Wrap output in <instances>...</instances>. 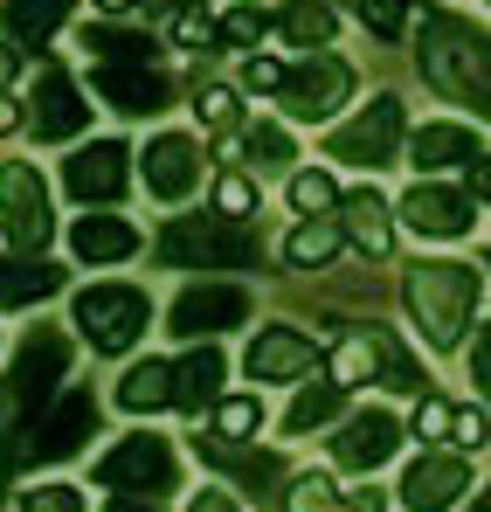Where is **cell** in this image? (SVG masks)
<instances>
[{"instance_id": "1", "label": "cell", "mask_w": 491, "mask_h": 512, "mask_svg": "<svg viewBox=\"0 0 491 512\" xmlns=\"http://www.w3.org/2000/svg\"><path fill=\"white\" fill-rule=\"evenodd\" d=\"M415 63H422V84L436 90V97L471 104L491 125V28H478L457 7H422V21H415Z\"/></svg>"}, {"instance_id": "2", "label": "cell", "mask_w": 491, "mask_h": 512, "mask_svg": "<svg viewBox=\"0 0 491 512\" xmlns=\"http://www.w3.org/2000/svg\"><path fill=\"white\" fill-rule=\"evenodd\" d=\"M63 374H70V340H63L56 326H35V333L21 340V353L7 360V374H0V443H7V457H14V443L35 429V409L56 402Z\"/></svg>"}, {"instance_id": "3", "label": "cell", "mask_w": 491, "mask_h": 512, "mask_svg": "<svg viewBox=\"0 0 491 512\" xmlns=\"http://www.w3.org/2000/svg\"><path fill=\"white\" fill-rule=\"evenodd\" d=\"M402 298H409L422 340L436 346V353H450V346H464V326H471V312H478V263L429 256V263H415V270H409Z\"/></svg>"}, {"instance_id": "4", "label": "cell", "mask_w": 491, "mask_h": 512, "mask_svg": "<svg viewBox=\"0 0 491 512\" xmlns=\"http://www.w3.org/2000/svg\"><path fill=\"white\" fill-rule=\"evenodd\" d=\"M160 263L173 270H256L263 263V243H256V229H243V215H187V222H173L160 236Z\"/></svg>"}, {"instance_id": "5", "label": "cell", "mask_w": 491, "mask_h": 512, "mask_svg": "<svg viewBox=\"0 0 491 512\" xmlns=\"http://www.w3.org/2000/svg\"><path fill=\"white\" fill-rule=\"evenodd\" d=\"M146 326H153V298H146L139 284H90V291H77V333L97 346V353L139 346Z\"/></svg>"}, {"instance_id": "6", "label": "cell", "mask_w": 491, "mask_h": 512, "mask_svg": "<svg viewBox=\"0 0 491 512\" xmlns=\"http://www.w3.org/2000/svg\"><path fill=\"white\" fill-rule=\"evenodd\" d=\"M332 381H346V388H353V381H381V388H402V395H422V388H429V374H422L381 326H367V333L353 326L346 340L332 346Z\"/></svg>"}, {"instance_id": "7", "label": "cell", "mask_w": 491, "mask_h": 512, "mask_svg": "<svg viewBox=\"0 0 491 512\" xmlns=\"http://www.w3.org/2000/svg\"><path fill=\"white\" fill-rule=\"evenodd\" d=\"M0 229H7L14 250H28V256H42L49 236H56L49 187H42V173L28 167V160H7V167H0Z\"/></svg>"}, {"instance_id": "8", "label": "cell", "mask_w": 491, "mask_h": 512, "mask_svg": "<svg viewBox=\"0 0 491 512\" xmlns=\"http://www.w3.org/2000/svg\"><path fill=\"white\" fill-rule=\"evenodd\" d=\"M395 153H402V97H367V111L353 118V125H339L326 139V160H346V167H395Z\"/></svg>"}, {"instance_id": "9", "label": "cell", "mask_w": 491, "mask_h": 512, "mask_svg": "<svg viewBox=\"0 0 491 512\" xmlns=\"http://www.w3.org/2000/svg\"><path fill=\"white\" fill-rule=\"evenodd\" d=\"M90 429H97V395H90V388H70V395L49 409V423H35L21 443H14L7 464H14V471H21V464H63V457L83 450Z\"/></svg>"}, {"instance_id": "10", "label": "cell", "mask_w": 491, "mask_h": 512, "mask_svg": "<svg viewBox=\"0 0 491 512\" xmlns=\"http://www.w3.org/2000/svg\"><path fill=\"white\" fill-rule=\"evenodd\" d=\"M284 111L291 118H332L346 97H353V63L346 56H326V49H305L298 70H284Z\"/></svg>"}, {"instance_id": "11", "label": "cell", "mask_w": 491, "mask_h": 512, "mask_svg": "<svg viewBox=\"0 0 491 512\" xmlns=\"http://www.w3.org/2000/svg\"><path fill=\"white\" fill-rule=\"evenodd\" d=\"M180 464L166 450V436H125L118 450L97 457V485L104 492H173Z\"/></svg>"}, {"instance_id": "12", "label": "cell", "mask_w": 491, "mask_h": 512, "mask_svg": "<svg viewBox=\"0 0 491 512\" xmlns=\"http://www.w3.org/2000/svg\"><path fill=\"white\" fill-rule=\"evenodd\" d=\"M166 319H173L166 333H180V340L229 333V326H243V319H249V291H243V284H187V291L173 298Z\"/></svg>"}, {"instance_id": "13", "label": "cell", "mask_w": 491, "mask_h": 512, "mask_svg": "<svg viewBox=\"0 0 491 512\" xmlns=\"http://www.w3.org/2000/svg\"><path fill=\"white\" fill-rule=\"evenodd\" d=\"M125 180H132V153H125L118 139H90L83 153L63 160V187L77 194L83 208H90V201H118Z\"/></svg>"}, {"instance_id": "14", "label": "cell", "mask_w": 491, "mask_h": 512, "mask_svg": "<svg viewBox=\"0 0 491 512\" xmlns=\"http://www.w3.org/2000/svg\"><path fill=\"white\" fill-rule=\"evenodd\" d=\"M471 194H457V187H429V180H415L409 201H402V222H409L422 243H457V236H471Z\"/></svg>"}, {"instance_id": "15", "label": "cell", "mask_w": 491, "mask_h": 512, "mask_svg": "<svg viewBox=\"0 0 491 512\" xmlns=\"http://www.w3.org/2000/svg\"><path fill=\"white\" fill-rule=\"evenodd\" d=\"M471 492V464L464 457H415L402 478V506L409 512H457V499Z\"/></svg>"}, {"instance_id": "16", "label": "cell", "mask_w": 491, "mask_h": 512, "mask_svg": "<svg viewBox=\"0 0 491 512\" xmlns=\"http://www.w3.org/2000/svg\"><path fill=\"white\" fill-rule=\"evenodd\" d=\"M97 97L132 111V118H153L173 104V84H166L153 63H97Z\"/></svg>"}, {"instance_id": "17", "label": "cell", "mask_w": 491, "mask_h": 512, "mask_svg": "<svg viewBox=\"0 0 491 512\" xmlns=\"http://www.w3.org/2000/svg\"><path fill=\"white\" fill-rule=\"evenodd\" d=\"M83 125H90V104L77 97V84L56 70V63H42L35 70V139H77Z\"/></svg>"}, {"instance_id": "18", "label": "cell", "mask_w": 491, "mask_h": 512, "mask_svg": "<svg viewBox=\"0 0 491 512\" xmlns=\"http://www.w3.org/2000/svg\"><path fill=\"white\" fill-rule=\"evenodd\" d=\"M339 464L346 471H381L395 450H402V423L388 416V409H360V416H346V429H339Z\"/></svg>"}, {"instance_id": "19", "label": "cell", "mask_w": 491, "mask_h": 512, "mask_svg": "<svg viewBox=\"0 0 491 512\" xmlns=\"http://www.w3.org/2000/svg\"><path fill=\"white\" fill-rule=\"evenodd\" d=\"M243 367H249V381H298V374L319 367V346L305 333H291V326H263Z\"/></svg>"}, {"instance_id": "20", "label": "cell", "mask_w": 491, "mask_h": 512, "mask_svg": "<svg viewBox=\"0 0 491 512\" xmlns=\"http://www.w3.org/2000/svg\"><path fill=\"white\" fill-rule=\"evenodd\" d=\"M146 187H153L160 201H187V194L201 187V146L180 139V132H160V139L146 146Z\"/></svg>"}, {"instance_id": "21", "label": "cell", "mask_w": 491, "mask_h": 512, "mask_svg": "<svg viewBox=\"0 0 491 512\" xmlns=\"http://www.w3.org/2000/svg\"><path fill=\"white\" fill-rule=\"evenodd\" d=\"M471 160H485V153H478V132H471V125H422V132L409 139V167H415V173L471 167Z\"/></svg>"}, {"instance_id": "22", "label": "cell", "mask_w": 491, "mask_h": 512, "mask_svg": "<svg viewBox=\"0 0 491 512\" xmlns=\"http://www.w3.org/2000/svg\"><path fill=\"white\" fill-rule=\"evenodd\" d=\"M222 374H229V360H222L215 346H194V353L173 367V402H180L187 416L215 409V402H222Z\"/></svg>"}, {"instance_id": "23", "label": "cell", "mask_w": 491, "mask_h": 512, "mask_svg": "<svg viewBox=\"0 0 491 512\" xmlns=\"http://www.w3.org/2000/svg\"><path fill=\"white\" fill-rule=\"evenodd\" d=\"M70 14H77V0H7L0 7V28H7V42L42 49L56 28H70Z\"/></svg>"}, {"instance_id": "24", "label": "cell", "mask_w": 491, "mask_h": 512, "mask_svg": "<svg viewBox=\"0 0 491 512\" xmlns=\"http://www.w3.org/2000/svg\"><path fill=\"white\" fill-rule=\"evenodd\" d=\"M339 222H346V236H353V250H360V256H388V243H395V222H388V201H381L374 187H360V194H346V201H339Z\"/></svg>"}, {"instance_id": "25", "label": "cell", "mask_w": 491, "mask_h": 512, "mask_svg": "<svg viewBox=\"0 0 491 512\" xmlns=\"http://www.w3.org/2000/svg\"><path fill=\"white\" fill-rule=\"evenodd\" d=\"M70 250L83 263H118V256L139 250V229L125 222V215H83L77 229H70Z\"/></svg>"}, {"instance_id": "26", "label": "cell", "mask_w": 491, "mask_h": 512, "mask_svg": "<svg viewBox=\"0 0 491 512\" xmlns=\"http://www.w3.org/2000/svg\"><path fill=\"white\" fill-rule=\"evenodd\" d=\"M63 291V270L56 263H28V250L21 256H0V305H42V298H56Z\"/></svg>"}, {"instance_id": "27", "label": "cell", "mask_w": 491, "mask_h": 512, "mask_svg": "<svg viewBox=\"0 0 491 512\" xmlns=\"http://www.w3.org/2000/svg\"><path fill=\"white\" fill-rule=\"evenodd\" d=\"M277 35H284L291 49H332L339 14H332V0H284V7H277Z\"/></svg>"}, {"instance_id": "28", "label": "cell", "mask_w": 491, "mask_h": 512, "mask_svg": "<svg viewBox=\"0 0 491 512\" xmlns=\"http://www.w3.org/2000/svg\"><path fill=\"white\" fill-rule=\"evenodd\" d=\"M83 56H97V63H153L160 42L139 35V28H118V21H83Z\"/></svg>"}, {"instance_id": "29", "label": "cell", "mask_w": 491, "mask_h": 512, "mask_svg": "<svg viewBox=\"0 0 491 512\" xmlns=\"http://www.w3.org/2000/svg\"><path fill=\"white\" fill-rule=\"evenodd\" d=\"M166 402H173V367H166V360H139V367L118 381V409H132V416L166 409Z\"/></svg>"}, {"instance_id": "30", "label": "cell", "mask_w": 491, "mask_h": 512, "mask_svg": "<svg viewBox=\"0 0 491 512\" xmlns=\"http://www.w3.org/2000/svg\"><path fill=\"white\" fill-rule=\"evenodd\" d=\"M339 409H346V381H319V388H305V395L284 409V429H291V436H312V429L332 423Z\"/></svg>"}, {"instance_id": "31", "label": "cell", "mask_w": 491, "mask_h": 512, "mask_svg": "<svg viewBox=\"0 0 491 512\" xmlns=\"http://www.w3.org/2000/svg\"><path fill=\"white\" fill-rule=\"evenodd\" d=\"M201 450H208V464H222V471H236V478H243L249 492L277 478V457H263V450H236V436H208Z\"/></svg>"}, {"instance_id": "32", "label": "cell", "mask_w": 491, "mask_h": 512, "mask_svg": "<svg viewBox=\"0 0 491 512\" xmlns=\"http://www.w3.org/2000/svg\"><path fill=\"white\" fill-rule=\"evenodd\" d=\"M353 14L381 35V42H402L415 35V0H353Z\"/></svg>"}, {"instance_id": "33", "label": "cell", "mask_w": 491, "mask_h": 512, "mask_svg": "<svg viewBox=\"0 0 491 512\" xmlns=\"http://www.w3.org/2000/svg\"><path fill=\"white\" fill-rule=\"evenodd\" d=\"M270 28H277V14H263L256 0H236V7H222V42H229V49H256Z\"/></svg>"}, {"instance_id": "34", "label": "cell", "mask_w": 491, "mask_h": 512, "mask_svg": "<svg viewBox=\"0 0 491 512\" xmlns=\"http://www.w3.org/2000/svg\"><path fill=\"white\" fill-rule=\"evenodd\" d=\"M284 512H360V506H353V499H339V492H332V478L305 471V478H291V492H284Z\"/></svg>"}, {"instance_id": "35", "label": "cell", "mask_w": 491, "mask_h": 512, "mask_svg": "<svg viewBox=\"0 0 491 512\" xmlns=\"http://www.w3.org/2000/svg\"><path fill=\"white\" fill-rule=\"evenodd\" d=\"M339 229H346V222H305V229L284 243V256H291L298 270H319V263L339 250Z\"/></svg>"}, {"instance_id": "36", "label": "cell", "mask_w": 491, "mask_h": 512, "mask_svg": "<svg viewBox=\"0 0 491 512\" xmlns=\"http://www.w3.org/2000/svg\"><path fill=\"white\" fill-rule=\"evenodd\" d=\"M215 429H222V436H236V443H243V436H256V429H263V402H256V395L215 402Z\"/></svg>"}, {"instance_id": "37", "label": "cell", "mask_w": 491, "mask_h": 512, "mask_svg": "<svg viewBox=\"0 0 491 512\" xmlns=\"http://www.w3.org/2000/svg\"><path fill=\"white\" fill-rule=\"evenodd\" d=\"M243 153L256 167H291V139L277 132V125H249L243 132Z\"/></svg>"}, {"instance_id": "38", "label": "cell", "mask_w": 491, "mask_h": 512, "mask_svg": "<svg viewBox=\"0 0 491 512\" xmlns=\"http://www.w3.org/2000/svg\"><path fill=\"white\" fill-rule=\"evenodd\" d=\"M291 208H305V215H319V208H339V187H332L326 173H298V180H291Z\"/></svg>"}, {"instance_id": "39", "label": "cell", "mask_w": 491, "mask_h": 512, "mask_svg": "<svg viewBox=\"0 0 491 512\" xmlns=\"http://www.w3.org/2000/svg\"><path fill=\"white\" fill-rule=\"evenodd\" d=\"M173 42H180V49H208V42H222V21H208L201 7H180V21H173Z\"/></svg>"}, {"instance_id": "40", "label": "cell", "mask_w": 491, "mask_h": 512, "mask_svg": "<svg viewBox=\"0 0 491 512\" xmlns=\"http://www.w3.org/2000/svg\"><path fill=\"white\" fill-rule=\"evenodd\" d=\"M14 512H83V492L77 485H35Z\"/></svg>"}, {"instance_id": "41", "label": "cell", "mask_w": 491, "mask_h": 512, "mask_svg": "<svg viewBox=\"0 0 491 512\" xmlns=\"http://www.w3.org/2000/svg\"><path fill=\"white\" fill-rule=\"evenodd\" d=\"M194 111H201V125H229V118H236V97L222 84H201L194 90Z\"/></svg>"}, {"instance_id": "42", "label": "cell", "mask_w": 491, "mask_h": 512, "mask_svg": "<svg viewBox=\"0 0 491 512\" xmlns=\"http://www.w3.org/2000/svg\"><path fill=\"white\" fill-rule=\"evenodd\" d=\"M215 201H222V215H249L256 208V187H249L243 173H222L215 180Z\"/></svg>"}, {"instance_id": "43", "label": "cell", "mask_w": 491, "mask_h": 512, "mask_svg": "<svg viewBox=\"0 0 491 512\" xmlns=\"http://www.w3.org/2000/svg\"><path fill=\"white\" fill-rule=\"evenodd\" d=\"M450 423H457V409H450V402H436V395H422V402H415V436H443Z\"/></svg>"}, {"instance_id": "44", "label": "cell", "mask_w": 491, "mask_h": 512, "mask_svg": "<svg viewBox=\"0 0 491 512\" xmlns=\"http://www.w3.org/2000/svg\"><path fill=\"white\" fill-rule=\"evenodd\" d=\"M450 436L464 443V450H485V436H491V423L478 416V409H457V423H450Z\"/></svg>"}, {"instance_id": "45", "label": "cell", "mask_w": 491, "mask_h": 512, "mask_svg": "<svg viewBox=\"0 0 491 512\" xmlns=\"http://www.w3.org/2000/svg\"><path fill=\"white\" fill-rule=\"evenodd\" d=\"M243 84H249V90H284V63H270V56H249V63H243Z\"/></svg>"}, {"instance_id": "46", "label": "cell", "mask_w": 491, "mask_h": 512, "mask_svg": "<svg viewBox=\"0 0 491 512\" xmlns=\"http://www.w3.org/2000/svg\"><path fill=\"white\" fill-rule=\"evenodd\" d=\"M471 381L485 388V402H491V326H478V346H471Z\"/></svg>"}, {"instance_id": "47", "label": "cell", "mask_w": 491, "mask_h": 512, "mask_svg": "<svg viewBox=\"0 0 491 512\" xmlns=\"http://www.w3.org/2000/svg\"><path fill=\"white\" fill-rule=\"evenodd\" d=\"M14 77H21V42H7V49H0V90L14 84Z\"/></svg>"}, {"instance_id": "48", "label": "cell", "mask_w": 491, "mask_h": 512, "mask_svg": "<svg viewBox=\"0 0 491 512\" xmlns=\"http://www.w3.org/2000/svg\"><path fill=\"white\" fill-rule=\"evenodd\" d=\"M187 512H236V506H229V492H201Z\"/></svg>"}, {"instance_id": "49", "label": "cell", "mask_w": 491, "mask_h": 512, "mask_svg": "<svg viewBox=\"0 0 491 512\" xmlns=\"http://www.w3.org/2000/svg\"><path fill=\"white\" fill-rule=\"evenodd\" d=\"M139 7H153V0H97V14H139Z\"/></svg>"}, {"instance_id": "50", "label": "cell", "mask_w": 491, "mask_h": 512, "mask_svg": "<svg viewBox=\"0 0 491 512\" xmlns=\"http://www.w3.org/2000/svg\"><path fill=\"white\" fill-rule=\"evenodd\" d=\"M104 512H160V506H153V492H146V499H111Z\"/></svg>"}, {"instance_id": "51", "label": "cell", "mask_w": 491, "mask_h": 512, "mask_svg": "<svg viewBox=\"0 0 491 512\" xmlns=\"http://www.w3.org/2000/svg\"><path fill=\"white\" fill-rule=\"evenodd\" d=\"M471 180H478V194L491 201V160H471Z\"/></svg>"}, {"instance_id": "52", "label": "cell", "mask_w": 491, "mask_h": 512, "mask_svg": "<svg viewBox=\"0 0 491 512\" xmlns=\"http://www.w3.org/2000/svg\"><path fill=\"white\" fill-rule=\"evenodd\" d=\"M21 125V111H14V97H0V132H14Z\"/></svg>"}, {"instance_id": "53", "label": "cell", "mask_w": 491, "mask_h": 512, "mask_svg": "<svg viewBox=\"0 0 491 512\" xmlns=\"http://www.w3.org/2000/svg\"><path fill=\"white\" fill-rule=\"evenodd\" d=\"M353 506H360V512H381V492H353Z\"/></svg>"}, {"instance_id": "54", "label": "cell", "mask_w": 491, "mask_h": 512, "mask_svg": "<svg viewBox=\"0 0 491 512\" xmlns=\"http://www.w3.org/2000/svg\"><path fill=\"white\" fill-rule=\"evenodd\" d=\"M464 512H491V485H485V492H478V506H464Z\"/></svg>"}, {"instance_id": "55", "label": "cell", "mask_w": 491, "mask_h": 512, "mask_svg": "<svg viewBox=\"0 0 491 512\" xmlns=\"http://www.w3.org/2000/svg\"><path fill=\"white\" fill-rule=\"evenodd\" d=\"M160 7H208V0H160Z\"/></svg>"}, {"instance_id": "56", "label": "cell", "mask_w": 491, "mask_h": 512, "mask_svg": "<svg viewBox=\"0 0 491 512\" xmlns=\"http://www.w3.org/2000/svg\"><path fill=\"white\" fill-rule=\"evenodd\" d=\"M485 263H491V256H485Z\"/></svg>"}, {"instance_id": "57", "label": "cell", "mask_w": 491, "mask_h": 512, "mask_svg": "<svg viewBox=\"0 0 491 512\" xmlns=\"http://www.w3.org/2000/svg\"><path fill=\"white\" fill-rule=\"evenodd\" d=\"M485 7H491V0H485Z\"/></svg>"}]
</instances>
